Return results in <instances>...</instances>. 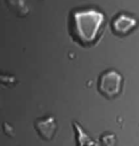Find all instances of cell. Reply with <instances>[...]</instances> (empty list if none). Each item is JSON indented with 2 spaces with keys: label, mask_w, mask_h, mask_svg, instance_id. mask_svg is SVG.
Returning <instances> with one entry per match:
<instances>
[{
  "label": "cell",
  "mask_w": 139,
  "mask_h": 146,
  "mask_svg": "<svg viewBox=\"0 0 139 146\" xmlns=\"http://www.w3.org/2000/svg\"><path fill=\"white\" fill-rule=\"evenodd\" d=\"M104 24V15L96 10H85L74 14L73 35L83 44L89 46L96 41Z\"/></svg>",
  "instance_id": "1"
},
{
  "label": "cell",
  "mask_w": 139,
  "mask_h": 146,
  "mask_svg": "<svg viewBox=\"0 0 139 146\" xmlns=\"http://www.w3.org/2000/svg\"><path fill=\"white\" fill-rule=\"evenodd\" d=\"M122 87V76L115 71H108L100 75L98 81L99 91L107 98H113L120 94Z\"/></svg>",
  "instance_id": "2"
},
{
  "label": "cell",
  "mask_w": 139,
  "mask_h": 146,
  "mask_svg": "<svg viewBox=\"0 0 139 146\" xmlns=\"http://www.w3.org/2000/svg\"><path fill=\"white\" fill-rule=\"evenodd\" d=\"M134 26H136V19L124 14L117 16L113 22V30L116 34H120V35L126 34Z\"/></svg>",
  "instance_id": "3"
},
{
  "label": "cell",
  "mask_w": 139,
  "mask_h": 146,
  "mask_svg": "<svg viewBox=\"0 0 139 146\" xmlns=\"http://www.w3.org/2000/svg\"><path fill=\"white\" fill-rule=\"evenodd\" d=\"M55 129H56V124H55V121L52 120V117L39 121L36 123V130L39 131L40 136H42L43 138H47V139L52 138Z\"/></svg>",
  "instance_id": "4"
}]
</instances>
